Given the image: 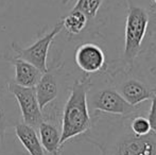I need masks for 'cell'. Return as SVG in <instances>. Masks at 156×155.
Returning <instances> with one entry per match:
<instances>
[{
  "mask_svg": "<svg viewBox=\"0 0 156 155\" xmlns=\"http://www.w3.org/2000/svg\"><path fill=\"white\" fill-rule=\"evenodd\" d=\"M129 116L94 117L90 131L81 139L94 146L101 155H156V134L151 131L136 135L129 128Z\"/></svg>",
  "mask_w": 156,
  "mask_h": 155,
  "instance_id": "1",
  "label": "cell"
},
{
  "mask_svg": "<svg viewBox=\"0 0 156 155\" xmlns=\"http://www.w3.org/2000/svg\"><path fill=\"white\" fill-rule=\"evenodd\" d=\"M125 10L123 50L119 58L127 66L139 62L151 41L156 21V11L151 0H120Z\"/></svg>",
  "mask_w": 156,
  "mask_h": 155,
  "instance_id": "2",
  "label": "cell"
},
{
  "mask_svg": "<svg viewBox=\"0 0 156 155\" xmlns=\"http://www.w3.org/2000/svg\"><path fill=\"white\" fill-rule=\"evenodd\" d=\"M90 77L81 73L74 79L63 105L61 116V146L87 134L93 126L87 104V89Z\"/></svg>",
  "mask_w": 156,
  "mask_h": 155,
  "instance_id": "3",
  "label": "cell"
},
{
  "mask_svg": "<svg viewBox=\"0 0 156 155\" xmlns=\"http://www.w3.org/2000/svg\"><path fill=\"white\" fill-rule=\"evenodd\" d=\"M105 75L131 105H141L156 93V84L148 80L141 66H127L118 58L108 62Z\"/></svg>",
  "mask_w": 156,
  "mask_h": 155,
  "instance_id": "4",
  "label": "cell"
},
{
  "mask_svg": "<svg viewBox=\"0 0 156 155\" xmlns=\"http://www.w3.org/2000/svg\"><path fill=\"white\" fill-rule=\"evenodd\" d=\"M87 104L91 119L100 115L126 117L144 111L141 105H131L116 90L105 72L90 77L87 89Z\"/></svg>",
  "mask_w": 156,
  "mask_h": 155,
  "instance_id": "5",
  "label": "cell"
},
{
  "mask_svg": "<svg viewBox=\"0 0 156 155\" xmlns=\"http://www.w3.org/2000/svg\"><path fill=\"white\" fill-rule=\"evenodd\" d=\"M62 53L63 51L60 50L52 60V65L48 66L47 71L43 72L34 87L41 111L48 105H56L63 108L70 86L76 79H72L71 75L65 70V62L61 60Z\"/></svg>",
  "mask_w": 156,
  "mask_h": 155,
  "instance_id": "6",
  "label": "cell"
},
{
  "mask_svg": "<svg viewBox=\"0 0 156 155\" xmlns=\"http://www.w3.org/2000/svg\"><path fill=\"white\" fill-rule=\"evenodd\" d=\"M62 23L58 20L49 32H46L45 30L44 32L38 33L36 41L28 47L23 48L14 41L11 45L12 52L19 58L34 65L41 72H45L48 69L47 58L50 47L53 44L56 36L62 33Z\"/></svg>",
  "mask_w": 156,
  "mask_h": 155,
  "instance_id": "7",
  "label": "cell"
},
{
  "mask_svg": "<svg viewBox=\"0 0 156 155\" xmlns=\"http://www.w3.org/2000/svg\"><path fill=\"white\" fill-rule=\"evenodd\" d=\"M87 38L80 41L73 53V61L82 75L89 77L105 72L108 67L106 53L102 46L97 41Z\"/></svg>",
  "mask_w": 156,
  "mask_h": 155,
  "instance_id": "8",
  "label": "cell"
},
{
  "mask_svg": "<svg viewBox=\"0 0 156 155\" xmlns=\"http://www.w3.org/2000/svg\"><path fill=\"white\" fill-rule=\"evenodd\" d=\"M9 91L16 100L21 121L37 130L38 125L44 121V115L37 101L35 88L20 86L11 81L9 84Z\"/></svg>",
  "mask_w": 156,
  "mask_h": 155,
  "instance_id": "9",
  "label": "cell"
},
{
  "mask_svg": "<svg viewBox=\"0 0 156 155\" xmlns=\"http://www.w3.org/2000/svg\"><path fill=\"white\" fill-rule=\"evenodd\" d=\"M71 1L72 0H63L62 3L66 5ZM106 1L107 0H76V3L71 8V10L82 12L88 19L89 29L87 38H94L101 36L99 29L103 26L104 21L99 16H100L101 10L104 8Z\"/></svg>",
  "mask_w": 156,
  "mask_h": 155,
  "instance_id": "10",
  "label": "cell"
},
{
  "mask_svg": "<svg viewBox=\"0 0 156 155\" xmlns=\"http://www.w3.org/2000/svg\"><path fill=\"white\" fill-rule=\"evenodd\" d=\"M3 58L14 67V77L12 81L17 85L23 87H35L41 79V72L38 68L30 63L19 58L15 54L4 53L2 54Z\"/></svg>",
  "mask_w": 156,
  "mask_h": 155,
  "instance_id": "11",
  "label": "cell"
},
{
  "mask_svg": "<svg viewBox=\"0 0 156 155\" xmlns=\"http://www.w3.org/2000/svg\"><path fill=\"white\" fill-rule=\"evenodd\" d=\"M37 134L48 155H62L61 146V122L44 120L37 128Z\"/></svg>",
  "mask_w": 156,
  "mask_h": 155,
  "instance_id": "12",
  "label": "cell"
},
{
  "mask_svg": "<svg viewBox=\"0 0 156 155\" xmlns=\"http://www.w3.org/2000/svg\"><path fill=\"white\" fill-rule=\"evenodd\" d=\"M60 21L62 23V31L65 32L69 41H82L87 38L89 23L82 12L70 10L60 19Z\"/></svg>",
  "mask_w": 156,
  "mask_h": 155,
  "instance_id": "13",
  "label": "cell"
},
{
  "mask_svg": "<svg viewBox=\"0 0 156 155\" xmlns=\"http://www.w3.org/2000/svg\"><path fill=\"white\" fill-rule=\"evenodd\" d=\"M13 130L16 139L23 146L28 155H48L41 145L37 131L34 128L20 121L15 124Z\"/></svg>",
  "mask_w": 156,
  "mask_h": 155,
  "instance_id": "14",
  "label": "cell"
},
{
  "mask_svg": "<svg viewBox=\"0 0 156 155\" xmlns=\"http://www.w3.org/2000/svg\"><path fill=\"white\" fill-rule=\"evenodd\" d=\"M20 121V112L14 97L9 95L0 100V134L6 137L8 131Z\"/></svg>",
  "mask_w": 156,
  "mask_h": 155,
  "instance_id": "15",
  "label": "cell"
},
{
  "mask_svg": "<svg viewBox=\"0 0 156 155\" xmlns=\"http://www.w3.org/2000/svg\"><path fill=\"white\" fill-rule=\"evenodd\" d=\"M139 65L153 78H156V39H153L149 43L146 51L140 58Z\"/></svg>",
  "mask_w": 156,
  "mask_h": 155,
  "instance_id": "16",
  "label": "cell"
},
{
  "mask_svg": "<svg viewBox=\"0 0 156 155\" xmlns=\"http://www.w3.org/2000/svg\"><path fill=\"white\" fill-rule=\"evenodd\" d=\"M11 78V64H9L3 56H0V100L11 95L9 91V84Z\"/></svg>",
  "mask_w": 156,
  "mask_h": 155,
  "instance_id": "17",
  "label": "cell"
},
{
  "mask_svg": "<svg viewBox=\"0 0 156 155\" xmlns=\"http://www.w3.org/2000/svg\"><path fill=\"white\" fill-rule=\"evenodd\" d=\"M151 105L147 114V119L151 126V131L156 134V93L150 99Z\"/></svg>",
  "mask_w": 156,
  "mask_h": 155,
  "instance_id": "18",
  "label": "cell"
},
{
  "mask_svg": "<svg viewBox=\"0 0 156 155\" xmlns=\"http://www.w3.org/2000/svg\"><path fill=\"white\" fill-rule=\"evenodd\" d=\"M6 146H5V137L0 134V155H6Z\"/></svg>",
  "mask_w": 156,
  "mask_h": 155,
  "instance_id": "19",
  "label": "cell"
},
{
  "mask_svg": "<svg viewBox=\"0 0 156 155\" xmlns=\"http://www.w3.org/2000/svg\"><path fill=\"white\" fill-rule=\"evenodd\" d=\"M153 39H156V21H155V25H154V30H153V34H152L151 41H153Z\"/></svg>",
  "mask_w": 156,
  "mask_h": 155,
  "instance_id": "20",
  "label": "cell"
},
{
  "mask_svg": "<svg viewBox=\"0 0 156 155\" xmlns=\"http://www.w3.org/2000/svg\"><path fill=\"white\" fill-rule=\"evenodd\" d=\"M151 1H152L153 5H154V8H155V11H156V0H151Z\"/></svg>",
  "mask_w": 156,
  "mask_h": 155,
  "instance_id": "21",
  "label": "cell"
},
{
  "mask_svg": "<svg viewBox=\"0 0 156 155\" xmlns=\"http://www.w3.org/2000/svg\"><path fill=\"white\" fill-rule=\"evenodd\" d=\"M1 1H2V0H0V6H1Z\"/></svg>",
  "mask_w": 156,
  "mask_h": 155,
  "instance_id": "22",
  "label": "cell"
}]
</instances>
